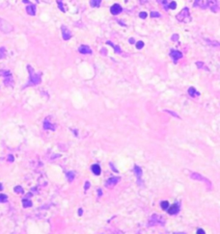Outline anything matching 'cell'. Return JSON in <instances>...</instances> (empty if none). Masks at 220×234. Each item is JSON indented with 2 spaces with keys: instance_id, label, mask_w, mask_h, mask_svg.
<instances>
[{
  "instance_id": "cell-28",
  "label": "cell",
  "mask_w": 220,
  "mask_h": 234,
  "mask_svg": "<svg viewBox=\"0 0 220 234\" xmlns=\"http://www.w3.org/2000/svg\"><path fill=\"white\" fill-rule=\"evenodd\" d=\"M14 190H15V192L17 194H23L24 193V191L21 188V186H16V187H15V189Z\"/></svg>"
},
{
  "instance_id": "cell-43",
  "label": "cell",
  "mask_w": 220,
  "mask_h": 234,
  "mask_svg": "<svg viewBox=\"0 0 220 234\" xmlns=\"http://www.w3.org/2000/svg\"><path fill=\"white\" fill-rule=\"evenodd\" d=\"M23 2H24V3H30V2L28 1V0H23Z\"/></svg>"
},
{
  "instance_id": "cell-7",
  "label": "cell",
  "mask_w": 220,
  "mask_h": 234,
  "mask_svg": "<svg viewBox=\"0 0 220 234\" xmlns=\"http://www.w3.org/2000/svg\"><path fill=\"white\" fill-rule=\"evenodd\" d=\"M61 31H62V37H63V39H64L65 41H68V40H70L72 38V33H71V31H70V29L68 27L63 25L61 27Z\"/></svg>"
},
{
  "instance_id": "cell-1",
  "label": "cell",
  "mask_w": 220,
  "mask_h": 234,
  "mask_svg": "<svg viewBox=\"0 0 220 234\" xmlns=\"http://www.w3.org/2000/svg\"><path fill=\"white\" fill-rule=\"evenodd\" d=\"M176 19L181 22H188L190 20V14H189V9L186 7L176 16Z\"/></svg>"
},
{
  "instance_id": "cell-12",
  "label": "cell",
  "mask_w": 220,
  "mask_h": 234,
  "mask_svg": "<svg viewBox=\"0 0 220 234\" xmlns=\"http://www.w3.org/2000/svg\"><path fill=\"white\" fill-rule=\"evenodd\" d=\"M167 211H168V214L170 215H176L180 212V205L178 203L173 204L171 207L167 208Z\"/></svg>"
},
{
  "instance_id": "cell-33",
  "label": "cell",
  "mask_w": 220,
  "mask_h": 234,
  "mask_svg": "<svg viewBox=\"0 0 220 234\" xmlns=\"http://www.w3.org/2000/svg\"><path fill=\"white\" fill-rule=\"evenodd\" d=\"M171 40H172L173 41H177L178 40H179V35L178 34H174L172 37H171Z\"/></svg>"
},
{
  "instance_id": "cell-22",
  "label": "cell",
  "mask_w": 220,
  "mask_h": 234,
  "mask_svg": "<svg viewBox=\"0 0 220 234\" xmlns=\"http://www.w3.org/2000/svg\"><path fill=\"white\" fill-rule=\"evenodd\" d=\"M67 177H68V180L72 182V181L75 179V173H73V172H69V173H67Z\"/></svg>"
},
{
  "instance_id": "cell-27",
  "label": "cell",
  "mask_w": 220,
  "mask_h": 234,
  "mask_svg": "<svg viewBox=\"0 0 220 234\" xmlns=\"http://www.w3.org/2000/svg\"><path fill=\"white\" fill-rule=\"evenodd\" d=\"M135 45H136V48H137V49H142L143 46H144V43H143L142 41H138L137 43L135 44Z\"/></svg>"
},
{
  "instance_id": "cell-9",
  "label": "cell",
  "mask_w": 220,
  "mask_h": 234,
  "mask_svg": "<svg viewBox=\"0 0 220 234\" xmlns=\"http://www.w3.org/2000/svg\"><path fill=\"white\" fill-rule=\"evenodd\" d=\"M209 0H195L194 7H199V8L205 9L209 6Z\"/></svg>"
},
{
  "instance_id": "cell-3",
  "label": "cell",
  "mask_w": 220,
  "mask_h": 234,
  "mask_svg": "<svg viewBox=\"0 0 220 234\" xmlns=\"http://www.w3.org/2000/svg\"><path fill=\"white\" fill-rule=\"evenodd\" d=\"M0 31L3 33H11L14 31V26L6 19L0 17Z\"/></svg>"
},
{
  "instance_id": "cell-23",
  "label": "cell",
  "mask_w": 220,
  "mask_h": 234,
  "mask_svg": "<svg viewBox=\"0 0 220 234\" xmlns=\"http://www.w3.org/2000/svg\"><path fill=\"white\" fill-rule=\"evenodd\" d=\"M160 205H161V208L163 209V210H167V208L169 207V202L167 200H163V201L160 202Z\"/></svg>"
},
{
  "instance_id": "cell-11",
  "label": "cell",
  "mask_w": 220,
  "mask_h": 234,
  "mask_svg": "<svg viewBox=\"0 0 220 234\" xmlns=\"http://www.w3.org/2000/svg\"><path fill=\"white\" fill-rule=\"evenodd\" d=\"M78 52L81 54H92L93 53L92 49H91L88 45H86V44L80 45V46L78 47Z\"/></svg>"
},
{
  "instance_id": "cell-29",
  "label": "cell",
  "mask_w": 220,
  "mask_h": 234,
  "mask_svg": "<svg viewBox=\"0 0 220 234\" xmlns=\"http://www.w3.org/2000/svg\"><path fill=\"white\" fill-rule=\"evenodd\" d=\"M57 4H58V7H59V9L61 10L62 12H66V10L64 9V6H63V3H62V0H57Z\"/></svg>"
},
{
  "instance_id": "cell-24",
  "label": "cell",
  "mask_w": 220,
  "mask_h": 234,
  "mask_svg": "<svg viewBox=\"0 0 220 234\" xmlns=\"http://www.w3.org/2000/svg\"><path fill=\"white\" fill-rule=\"evenodd\" d=\"M6 56V48L4 46L0 47V59L4 58Z\"/></svg>"
},
{
  "instance_id": "cell-6",
  "label": "cell",
  "mask_w": 220,
  "mask_h": 234,
  "mask_svg": "<svg viewBox=\"0 0 220 234\" xmlns=\"http://www.w3.org/2000/svg\"><path fill=\"white\" fill-rule=\"evenodd\" d=\"M120 180L121 178L119 176H116V177H110L109 179H107L106 180V182H105V187L107 188H113L115 185H117L119 182H120Z\"/></svg>"
},
{
  "instance_id": "cell-42",
  "label": "cell",
  "mask_w": 220,
  "mask_h": 234,
  "mask_svg": "<svg viewBox=\"0 0 220 234\" xmlns=\"http://www.w3.org/2000/svg\"><path fill=\"white\" fill-rule=\"evenodd\" d=\"M3 190V186H2V184L0 183V191H2Z\"/></svg>"
},
{
  "instance_id": "cell-13",
  "label": "cell",
  "mask_w": 220,
  "mask_h": 234,
  "mask_svg": "<svg viewBox=\"0 0 220 234\" xmlns=\"http://www.w3.org/2000/svg\"><path fill=\"white\" fill-rule=\"evenodd\" d=\"M209 6L211 7V10L214 13H216L218 11V1L217 0H209Z\"/></svg>"
},
{
  "instance_id": "cell-40",
  "label": "cell",
  "mask_w": 220,
  "mask_h": 234,
  "mask_svg": "<svg viewBox=\"0 0 220 234\" xmlns=\"http://www.w3.org/2000/svg\"><path fill=\"white\" fill-rule=\"evenodd\" d=\"M97 193H99V195H100H100H102V191L100 189V190H97Z\"/></svg>"
},
{
  "instance_id": "cell-18",
  "label": "cell",
  "mask_w": 220,
  "mask_h": 234,
  "mask_svg": "<svg viewBox=\"0 0 220 234\" xmlns=\"http://www.w3.org/2000/svg\"><path fill=\"white\" fill-rule=\"evenodd\" d=\"M44 130H48V129H49V130H52V131L55 130V126L54 125H52L48 121H44Z\"/></svg>"
},
{
  "instance_id": "cell-20",
  "label": "cell",
  "mask_w": 220,
  "mask_h": 234,
  "mask_svg": "<svg viewBox=\"0 0 220 234\" xmlns=\"http://www.w3.org/2000/svg\"><path fill=\"white\" fill-rule=\"evenodd\" d=\"M106 44H109V45H111V46H112V47H113V49L115 50V52H116V53H121V52H122V50H121V48H120V47H119V46H118V45H115L114 44H112V43H111V41H106Z\"/></svg>"
},
{
  "instance_id": "cell-2",
  "label": "cell",
  "mask_w": 220,
  "mask_h": 234,
  "mask_svg": "<svg viewBox=\"0 0 220 234\" xmlns=\"http://www.w3.org/2000/svg\"><path fill=\"white\" fill-rule=\"evenodd\" d=\"M165 225V219H164L162 216L153 214L152 215V217L149 220V225Z\"/></svg>"
},
{
  "instance_id": "cell-25",
  "label": "cell",
  "mask_w": 220,
  "mask_h": 234,
  "mask_svg": "<svg viewBox=\"0 0 220 234\" xmlns=\"http://www.w3.org/2000/svg\"><path fill=\"white\" fill-rule=\"evenodd\" d=\"M164 112L168 113V114L171 115V116H172V117H175V118H181V117H180L177 113H175V112H172V111H170V110H164Z\"/></svg>"
},
{
  "instance_id": "cell-34",
  "label": "cell",
  "mask_w": 220,
  "mask_h": 234,
  "mask_svg": "<svg viewBox=\"0 0 220 234\" xmlns=\"http://www.w3.org/2000/svg\"><path fill=\"white\" fill-rule=\"evenodd\" d=\"M196 66H197L199 68H202L204 67V63L201 62V61H198V62H196Z\"/></svg>"
},
{
  "instance_id": "cell-30",
  "label": "cell",
  "mask_w": 220,
  "mask_h": 234,
  "mask_svg": "<svg viewBox=\"0 0 220 234\" xmlns=\"http://www.w3.org/2000/svg\"><path fill=\"white\" fill-rule=\"evenodd\" d=\"M168 8L172 9V10H175V9L177 8V3H176L175 1H172V2H171L170 4L168 5Z\"/></svg>"
},
{
  "instance_id": "cell-36",
  "label": "cell",
  "mask_w": 220,
  "mask_h": 234,
  "mask_svg": "<svg viewBox=\"0 0 220 234\" xmlns=\"http://www.w3.org/2000/svg\"><path fill=\"white\" fill-rule=\"evenodd\" d=\"M197 233L198 234L199 233H200V234H206V232L204 231V229H202V228H198L197 229Z\"/></svg>"
},
{
  "instance_id": "cell-14",
  "label": "cell",
  "mask_w": 220,
  "mask_h": 234,
  "mask_svg": "<svg viewBox=\"0 0 220 234\" xmlns=\"http://www.w3.org/2000/svg\"><path fill=\"white\" fill-rule=\"evenodd\" d=\"M26 13L29 16H35L36 15V6L33 4H29L26 7Z\"/></svg>"
},
{
  "instance_id": "cell-16",
  "label": "cell",
  "mask_w": 220,
  "mask_h": 234,
  "mask_svg": "<svg viewBox=\"0 0 220 234\" xmlns=\"http://www.w3.org/2000/svg\"><path fill=\"white\" fill-rule=\"evenodd\" d=\"M134 173H135L136 177H137V179L140 180L141 177H142V174H143V171H142L141 168L139 166H135L134 167Z\"/></svg>"
},
{
  "instance_id": "cell-8",
  "label": "cell",
  "mask_w": 220,
  "mask_h": 234,
  "mask_svg": "<svg viewBox=\"0 0 220 234\" xmlns=\"http://www.w3.org/2000/svg\"><path fill=\"white\" fill-rule=\"evenodd\" d=\"M170 56H171V58L173 59L174 63H177V61L179 60V59H181L183 57V53H181V52L179 51V50H171Z\"/></svg>"
},
{
  "instance_id": "cell-21",
  "label": "cell",
  "mask_w": 220,
  "mask_h": 234,
  "mask_svg": "<svg viewBox=\"0 0 220 234\" xmlns=\"http://www.w3.org/2000/svg\"><path fill=\"white\" fill-rule=\"evenodd\" d=\"M22 205H23L24 208L31 207V206H32V201L27 200V198H24V200H22Z\"/></svg>"
},
{
  "instance_id": "cell-35",
  "label": "cell",
  "mask_w": 220,
  "mask_h": 234,
  "mask_svg": "<svg viewBox=\"0 0 220 234\" xmlns=\"http://www.w3.org/2000/svg\"><path fill=\"white\" fill-rule=\"evenodd\" d=\"M110 167H111V169H112L113 172H115V173H118V170H117L116 168H115V167L113 166V164H112V163H110Z\"/></svg>"
},
{
  "instance_id": "cell-15",
  "label": "cell",
  "mask_w": 220,
  "mask_h": 234,
  "mask_svg": "<svg viewBox=\"0 0 220 234\" xmlns=\"http://www.w3.org/2000/svg\"><path fill=\"white\" fill-rule=\"evenodd\" d=\"M91 170H92L93 173L96 174V176H100V174L102 173V169H100L99 164H94V165L91 167Z\"/></svg>"
},
{
  "instance_id": "cell-31",
  "label": "cell",
  "mask_w": 220,
  "mask_h": 234,
  "mask_svg": "<svg viewBox=\"0 0 220 234\" xmlns=\"http://www.w3.org/2000/svg\"><path fill=\"white\" fill-rule=\"evenodd\" d=\"M147 13L146 12H141L140 14H139V17H140V19H145L146 17H147Z\"/></svg>"
},
{
  "instance_id": "cell-10",
  "label": "cell",
  "mask_w": 220,
  "mask_h": 234,
  "mask_svg": "<svg viewBox=\"0 0 220 234\" xmlns=\"http://www.w3.org/2000/svg\"><path fill=\"white\" fill-rule=\"evenodd\" d=\"M122 12H123V8H122V6H121V5H119V4H114V5L111 6V8H110V13L112 14V15L116 16V15H119V14H121Z\"/></svg>"
},
{
  "instance_id": "cell-4",
  "label": "cell",
  "mask_w": 220,
  "mask_h": 234,
  "mask_svg": "<svg viewBox=\"0 0 220 234\" xmlns=\"http://www.w3.org/2000/svg\"><path fill=\"white\" fill-rule=\"evenodd\" d=\"M27 68H28V71L30 74V84H32V85H38V84H40L41 76L39 74H37V73H35L33 68L30 67V66H28Z\"/></svg>"
},
{
  "instance_id": "cell-5",
  "label": "cell",
  "mask_w": 220,
  "mask_h": 234,
  "mask_svg": "<svg viewBox=\"0 0 220 234\" xmlns=\"http://www.w3.org/2000/svg\"><path fill=\"white\" fill-rule=\"evenodd\" d=\"M190 178L194 179V180H198V181H202V182H205L206 184L208 183V185L209 187L211 186V182L209 181L207 177H204L203 176H201V174H199L197 173H192L190 174Z\"/></svg>"
},
{
  "instance_id": "cell-39",
  "label": "cell",
  "mask_w": 220,
  "mask_h": 234,
  "mask_svg": "<svg viewBox=\"0 0 220 234\" xmlns=\"http://www.w3.org/2000/svg\"><path fill=\"white\" fill-rule=\"evenodd\" d=\"M8 159H9V161H10V162H13V161H14V157H13L12 155H9V158H8Z\"/></svg>"
},
{
  "instance_id": "cell-38",
  "label": "cell",
  "mask_w": 220,
  "mask_h": 234,
  "mask_svg": "<svg viewBox=\"0 0 220 234\" xmlns=\"http://www.w3.org/2000/svg\"><path fill=\"white\" fill-rule=\"evenodd\" d=\"M82 213H83L82 208H79L78 209V216H82Z\"/></svg>"
},
{
  "instance_id": "cell-37",
  "label": "cell",
  "mask_w": 220,
  "mask_h": 234,
  "mask_svg": "<svg viewBox=\"0 0 220 234\" xmlns=\"http://www.w3.org/2000/svg\"><path fill=\"white\" fill-rule=\"evenodd\" d=\"M90 187V183L88 182V181H87V182L85 183V190H87L88 189V188Z\"/></svg>"
},
{
  "instance_id": "cell-41",
  "label": "cell",
  "mask_w": 220,
  "mask_h": 234,
  "mask_svg": "<svg viewBox=\"0 0 220 234\" xmlns=\"http://www.w3.org/2000/svg\"><path fill=\"white\" fill-rule=\"evenodd\" d=\"M130 44H134V39H132V38H131V39L130 40Z\"/></svg>"
},
{
  "instance_id": "cell-26",
  "label": "cell",
  "mask_w": 220,
  "mask_h": 234,
  "mask_svg": "<svg viewBox=\"0 0 220 234\" xmlns=\"http://www.w3.org/2000/svg\"><path fill=\"white\" fill-rule=\"evenodd\" d=\"M8 201V197L4 194H0V202H7Z\"/></svg>"
},
{
  "instance_id": "cell-19",
  "label": "cell",
  "mask_w": 220,
  "mask_h": 234,
  "mask_svg": "<svg viewBox=\"0 0 220 234\" xmlns=\"http://www.w3.org/2000/svg\"><path fill=\"white\" fill-rule=\"evenodd\" d=\"M102 4V0H90V6L93 8H99Z\"/></svg>"
},
{
  "instance_id": "cell-17",
  "label": "cell",
  "mask_w": 220,
  "mask_h": 234,
  "mask_svg": "<svg viewBox=\"0 0 220 234\" xmlns=\"http://www.w3.org/2000/svg\"><path fill=\"white\" fill-rule=\"evenodd\" d=\"M188 95H189L191 97H196L198 96H200V93L197 92V91L195 90V88H193V87H190V88L188 89Z\"/></svg>"
},
{
  "instance_id": "cell-32",
  "label": "cell",
  "mask_w": 220,
  "mask_h": 234,
  "mask_svg": "<svg viewBox=\"0 0 220 234\" xmlns=\"http://www.w3.org/2000/svg\"><path fill=\"white\" fill-rule=\"evenodd\" d=\"M150 15H151L152 17H159L160 16V14L158 13V12H152Z\"/></svg>"
},
{
  "instance_id": "cell-44",
  "label": "cell",
  "mask_w": 220,
  "mask_h": 234,
  "mask_svg": "<svg viewBox=\"0 0 220 234\" xmlns=\"http://www.w3.org/2000/svg\"><path fill=\"white\" fill-rule=\"evenodd\" d=\"M36 1H38V2H39V0H36Z\"/></svg>"
}]
</instances>
